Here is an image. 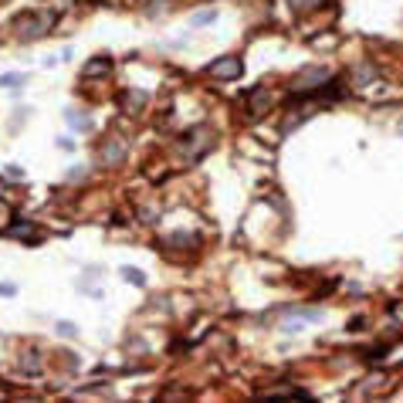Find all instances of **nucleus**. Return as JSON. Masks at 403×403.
Masks as SVG:
<instances>
[{"label":"nucleus","mask_w":403,"mask_h":403,"mask_svg":"<svg viewBox=\"0 0 403 403\" xmlns=\"http://www.w3.org/2000/svg\"><path fill=\"white\" fill-rule=\"evenodd\" d=\"M51 24H54V17H51L48 10H28V14H21V17L14 21V31H17L21 41H38L41 34L51 31Z\"/></svg>","instance_id":"nucleus-1"},{"label":"nucleus","mask_w":403,"mask_h":403,"mask_svg":"<svg viewBox=\"0 0 403 403\" xmlns=\"http://www.w3.org/2000/svg\"><path fill=\"white\" fill-rule=\"evenodd\" d=\"M210 146H214V132H210L207 125H194V129H187V132L180 136V153H183V160H200Z\"/></svg>","instance_id":"nucleus-2"},{"label":"nucleus","mask_w":403,"mask_h":403,"mask_svg":"<svg viewBox=\"0 0 403 403\" xmlns=\"http://www.w3.org/2000/svg\"><path fill=\"white\" fill-rule=\"evenodd\" d=\"M241 72H244V65H241V58H234V54H224V58H217V61H210L207 65V75L210 79H241Z\"/></svg>","instance_id":"nucleus-3"},{"label":"nucleus","mask_w":403,"mask_h":403,"mask_svg":"<svg viewBox=\"0 0 403 403\" xmlns=\"http://www.w3.org/2000/svg\"><path fill=\"white\" fill-rule=\"evenodd\" d=\"M325 79H329V68H322V65H312V68H302V72L295 75L291 88H295V92H309V88H319Z\"/></svg>","instance_id":"nucleus-4"},{"label":"nucleus","mask_w":403,"mask_h":403,"mask_svg":"<svg viewBox=\"0 0 403 403\" xmlns=\"http://www.w3.org/2000/svg\"><path fill=\"white\" fill-rule=\"evenodd\" d=\"M3 238H14V241H24V244H38V231L31 220H14V227H3Z\"/></svg>","instance_id":"nucleus-5"},{"label":"nucleus","mask_w":403,"mask_h":403,"mask_svg":"<svg viewBox=\"0 0 403 403\" xmlns=\"http://www.w3.org/2000/svg\"><path fill=\"white\" fill-rule=\"evenodd\" d=\"M112 72V61H109V54H102V58H92V65H85V79H99V75H109Z\"/></svg>","instance_id":"nucleus-6"},{"label":"nucleus","mask_w":403,"mask_h":403,"mask_svg":"<svg viewBox=\"0 0 403 403\" xmlns=\"http://www.w3.org/2000/svg\"><path fill=\"white\" fill-rule=\"evenodd\" d=\"M41 356H38V349H28V353H24V356H21V373H24V376H38L41 369H44V366L38 363Z\"/></svg>","instance_id":"nucleus-7"},{"label":"nucleus","mask_w":403,"mask_h":403,"mask_svg":"<svg viewBox=\"0 0 403 403\" xmlns=\"http://www.w3.org/2000/svg\"><path fill=\"white\" fill-rule=\"evenodd\" d=\"M268 105H271V95H268L265 88H254V92H251V116H261Z\"/></svg>","instance_id":"nucleus-8"},{"label":"nucleus","mask_w":403,"mask_h":403,"mask_svg":"<svg viewBox=\"0 0 403 403\" xmlns=\"http://www.w3.org/2000/svg\"><path fill=\"white\" fill-rule=\"evenodd\" d=\"M65 122H68L75 132H88V129H92V122L85 119V112H79V109H68V112H65Z\"/></svg>","instance_id":"nucleus-9"},{"label":"nucleus","mask_w":403,"mask_h":403,"mask_svg":"<svg viewBox=\"0 0 403 403\" xmlns=\"http://www.w3.org/2000/svg\"><path fill=\"white\" fill-rule=\"evenodd\" d=\"M265 397H295V400H312V393H305V390H288V383H282V390H265Z\"/></svg>","instance_id":"nucleus-10"},{"label":"nucleus","mask_w":403,"mask_h":403,"mask_svg":"<svg viewBox=\"0 0 403 403\" xmlns=\"http://www.w3.org/2000/svg\"><path fill=\"white\" fill-rule=\"evenodd\" d=\"M122 278L132 285V288H146V275H143L139 268H129V265H125V268H122Z\"/></svg>","instance_id":"nucleus-11"},{"label":"nucleus","mask_w":403,"mask_h":403,"mask_svg":"<svg viewBox=\"0 0 403 403\" xmlns=\"http://www.w3.org/2000/svg\"><path fill=\"white\" fill-rule=\"evenodd\" d=\"M376 79V65H369V61H363L360 68H356V88H363L366 81Z\"/></svg>","instance_id":"nucleus-12"},{"label":"nucleus","mask_w":403,"mask_h":403,"mask_svg":"<svg viewBox=\"0 0 403 403\" xmlns=\"http://www.w3.org/2000/svg\"><path fill=\"white\" fill-rule=\"evenodd\" d=\"M214 21H217V10H200V14H194V17H190V24H194V28L214 24Z\"/></svg>","instance_id":"nucleus-13"},{"label":"nucleus","mask_w":403,"mask_h":403,"mask_svg":"<svg viewBox=\"0 0 403 403\" xmlns=\"http://www.w3.org/2000/svg\"><path fill=\"white\" fill-rule=\"evenodd\" d=\"M0 85L7 88V85H28V75L24 72H10V75H0Z\"/></svg>","instance_id":"nucleus-14"},{"label":"nucleus","mask_w":403,"mask_h":403,"mask_svg":"<svg viewBox=\"0 0 403 403\" xmlns=\"http://www.w3.org/2000/svg\"><path fill=\"white\" fill-rule=\"evenodd\" d=\"M58 335L72 339V335H79V325H72V322H58Z\"/></svg>","instance_id":"nucleus-15"},{"label":"nucleus","mask_w":403,"mask_h":403,"mask_svg":"<svg viewBox=\"0 0 403 403\" xmlns=\"http://www.w3.org/2000/svg\"><path fill=\"white\" fill-rule=\"evenodd\" d=\"M288 3H291L295 10H312V7H316L319 0H288Z\"/></svg>","instance_id":"nucleus-16"},{"label":"nucleus","mask_w":403,"mask_h":403,"mask_svg":"<svg viewBox=\"0 0 403 403\" xmlns=\"http://www.w3.org/2000/svg\"><path fill=\"white\" fill-rule=\"evenodd\" d=\"M58 149H65V153H72V149H75V143H72V139H58Z\"/></svg>","instance_id":"nucleus-17"},{"label":"nucleus","mask_w":403,"mask_h":403,"mask_svg":"<svg viewBox=\"0 0 403 403\" xmlns=\"http://www.w3.org/2000/svg\"><path fill=\"white\" fill-rule=\"evenodd\" d=\"M14 291H17L14 285H0V295H14Z\"/></svg>","instance_id":"nucleus-18"}]
</instances>
